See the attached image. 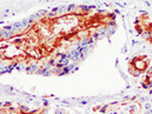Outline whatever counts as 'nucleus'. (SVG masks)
<instances>
[{"instance_id":"f257e3e1","label":"nucleus","mask_w":152,"mask_h":114,"mask_svg":"<svg viewBox=\"0 0 152 114\" xmlns=\"http://www.w3.org/2000/svg\"><path fill=\"white\" fill-rule=\"evenodd\" d=\"M148 79H149V82H150V85L152 86V70H151V72L149 73V76H148Z\"/></svg>"}]
</instances>
